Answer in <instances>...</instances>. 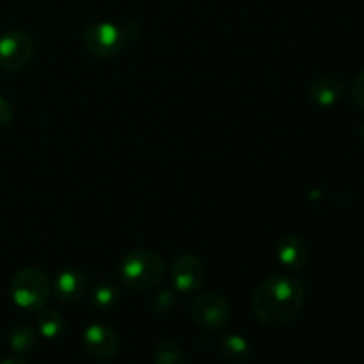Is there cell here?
<instances>
[{"instance_id": "cell-1", "label": "cell", "mask_w": 364, "mask_h": 364, "mask_svg": "<svg viewBox=\"0 0 364 364\" xmlns=\"http://www.w3.org/2000/svg\"><path fill=\"white\" fill-rule=\"evenodd\" d=\"M304 287L287 274L262 281L251 299L256 318L269 327H284L294 322L304 309Z\"/></svg>"}, {"instance_id": "cell-2", "label": "cell", "mask_w": 364, "mask_h": 364, "mask_svg": "<svg viewBox=\"0 0 364 364\" xmlns=\"http://www.w3.org/2000/svg\"><path fill=\"white\" fill-rule=\"evenodd\" d=\"M164 276L166 263L156 252L148 249H135L128 252L119 267L121 281L132 290H149L159 287Z\"/></svg>"}, {"instance_id": "cell-3", "label": "cell", "mask_w": 364, "mask_h": 364, "mask_svg": "<svg viewBox=\"0 0 364 364\" xmlns=\"http://www.w3.org/2000/svg\"><path fill=\"white\" fill-rule=\"evenodd\" d=\"M9 294L16 308L23 311H41L52 294V283L43 270L28 267L13 277Z\"/></svg>"}, {"instance_id": "cell-4", "label": "cell", "mask_w": 364, "mask_h": 364, "mask_svg": "<svg viewBox=\"0 0 364 364\" xmlns=\"http://www.w3.org/2000/svg\"><path fill=\"white\" fill-rule=\"evenodd\" d=\"M84 45L92 55L109 59L124 46V32L110 21H96L84 31Z\"/></svg>"}, {"instance_id": "cell-5", "label": "cell", "mask_w": 364, "mask_h": 364, "mask_svg": "<svg viewBox=\"0 0 364 364\" xmlns=\"http://www.w3.org/2000/svg\"><path fill=\"white\" fill-rule=\"evenodd\" d=\"M34 57V43L23 31H7L0 34V68L6 71H20L28 66Z\"/></svg>"}, {"instance_id": "cell-6", "label": "cell", "mask_w": 364, "mask_h": 364, "mask_svg": "<svg viewBox=\"0 0 364 364\" xmlns=\"http://www.w3.org/2000/svg\"><path fill=\"white\" fill-rule=\"evenodd\" d=\"M230 306L220 295L217 294H203L198 295L192 302V320L196 326L205 331H220L230 322Z\"/></svg>"}, {"instance_id": "cell-7", "label": "cell", "mask_w": 364, "mask_h": 364, "mask_svg": "<svg viewBox=\"0 0 364 364\" xmlns=\"http://www.w3.org/2000/svg\"><path fill=\"white\" fill-rule=\"evenodd\" d=\"M171 281L176 291L183 295H192L205 287L206 267L196 255H181L174 259L171 267Z\"/></svg>"}, {"instance_id": "cell-8", "label": "cell", "mask_w": 364, "mask_h": 364, "mask_svg": "<svg viewBox=\"0 0 364 364\" xmlns=\"http://www.w3.org/2000/svg\"><path fill=\"white\" fill-rule=\"evenodd\" d=\"M85 352L96 359H112L119 350V336L105 323H92L82 334Z\"/></svg>"}, {"instance_id": "cell-9", "label": "cell", "mask_w": 364, "mask_h": 364, "mask_svg": "<svg viewBox=\"0 0 364 364\" xmlns=\"http://www.w3.org/2000/svg\"><path fill=\"white\" fill-rule=\"evenodd\" d=\"M87 276L77 267H66L57 274L53 281V295L57 301L64 304H73L78 302L87 291Z\"/></svg>"}, {"instance_id": "cell-10", "label": "cell", "mask_w": 364, "mask_h": 364, "mask_svg": "<svg viewBox=\"0 0 364 364\" xmlns=\"http://www.w3.org/2000/svg\"><path fill=\"white\" fill-rule=\"evenodd\" d=\"M277 259L284 269L299 272L308 263V247L297 235H287L277 244Z\"/></svg>"}, {"instance_id": "cell-11", "label": "cell", "mask_w": 364, "mask_h": 364, "mask_svg": "<svg viewBox=\"0 0 364 364\" xmlns=\"http://www.w3.org/2000/svg\"><path fill=\"white\" fill-rule=\"evenodd\" d=\"M308 95L313 103H316L318 107H323V109H329V107H334L336 103L341 102V98L345 95V87L340 78L320 77L309 85Z\"/></svg>"}, {"instance_id": "cell-12", "label": "cell", "mask_w": 364, "mask_h": 364, "mask_svg": "<svg viewBox=\"0 0 364 364\" xmlns=\"http://www.w3.org/2000/svg\"><path fill=\"white\" fill-rule=\"evenodd\" d=\"M38 345V333L28 323H16L11 329L9 334V347L16 355H27Z\"/></svg>"}, {"instance_id": "cell-13", "label": "cell", "mask_w": 364, "mask_h": 364, "mask_svg": "<svg viewBox=\"0 0 364 364\" xmlns=\"http://www.w3.org/2000/svg\"><path fill=\"white\" fill-rule=\"evenodd\" d=\"M121 299V290L116 283L110 281H102L96 284L91 291V304L98 311H110L117 306Z\"/></svg>"}, {"instance_id": "cell-14", "label": "cell", "mask_w": 364, "mask_h": 364, "mask_svg": "<svg viewBox=\"0 0 364 364\" xmlns=\"http://www.w3.org/2000/svg\"><path fill=\"white\" fill-rule=\"evenodd\" d=\"M64 329H66V322L59 311L45 308L39 311L38 331L45 340H57L59 336H63Z\"/></svg>"}, {"instance_id": "cell-15", "label": "cell", "mask_w": 364, "mask_h": 364, "mask_svg": "<svg viewBox=\"0 0 364 364\" xmlns=\"http://www.w3.org/2000/svg\"><path fill=\"white\" fill-rule=\"evenodd\" d=\"M219 347L224 358L231 363L245 361L249 354H251V345H249V341L242 334H226L220 340Z\"/></svg>"}, {"instance_id": "cell-16", "label": "cell", "mask_w": 364, "mask_h": 364, "mask_svg": "<svg viewBox=\"0 0 364 364\" xmlns=\"http://www.w3.org/2000/svg\"><path fill=\"white\" fill-rule=\"evenodd\" d=\"M153 364H185V352L174 341L164 340L153 350Z\"/></svg>"}, {"instance_id": "cell-17", "label": "cell", "mask_w": 364, "mask_h": 364, "mask_svg": "<svg viewBox=\"0 0 364 364\" xmlns=\"http://www.w3.org/2000/svg\"><path fill=\"white\" fill-rule=\"evenodd\" d=\"M153 309L160 315H166V313H171L174 308H176V295L171 290H162L153 297L151 301Z\"/></svg>"}, {"instance_id": "cell-18", "label": "cell", "mask_w": 364, "mask_h": 364, "mask_svg": "<svg viewBox=\"0 0 364 364\" xmlns=\"http://www.w3.org/2000/svg\"><path fill=\"white\" fill-rule=\"evenodd\" d=\"M352 98H354L355 105L364 110V71L355 77L354 84H352Z\"/></svg>"}, {"instance_id": "cell-19", "label": "cell", "mask_w": 364, "mask_h": 364, "mask_svg": "<svg viewBox=\"0 0 364 364\" xmlns=\"http://www.w3.org/2000/svg\"><path fill=\"white\" fill-rule=\"evenodd\" d=\"M13 121V107L6 98L0 96V128L7 127Z\"/></svg>"}, {"instance_id": "cell-20", "label": "cell", "mask_w": 364, "mask_h": 364, "mask_svg": "<svg viewBox=\"0 0 364 364\" xmlns=\"http://www.w3.org/2000/svg\"><path fill=\"white\" fill-rule=\"evenodd\" d=\"M0 364H27V363L20 358H6V359H0Z\"/></svg>"}, {"instance_id": "cell-21", "label": "cell", "mask_w": 364, "mask_h": 364, "mask_svg": "<svg viewBox=\"0 0 364 364\" xmlns=\"http://www.w3.org/2000/svg\"><path fill=\"white\" fill-rule=\"evenodd\" d=\"M361 139H363V144H364V124L361 127Z\"/></svg>"}]
</instances>
